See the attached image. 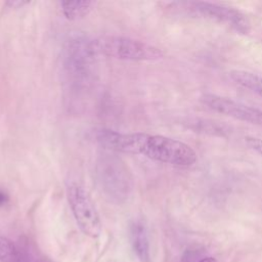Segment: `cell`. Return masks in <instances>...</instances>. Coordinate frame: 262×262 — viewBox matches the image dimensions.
I'll list each match as a JSON object with an SVG mask.
<instances>
[{
  "label": "cell",
  "mask_w": 262,
  "mask_h": 262,
  "mask_svg": "<svg viewBox=\"0 0 262 262\" xmlns=\"http://www.w3.org/2000/svg\"><path fill=\"white\" fill-rule=\"evenodd\" d=\"M63 15L70 20H77L86 16L92 9L91 1H62L60 2Z\"/></svg>",
  "instance_id": "10"
},
{
  "label": "cell",
  "mask_w": 262,
  "mask_h": 262,
  "mask_svg": "<svg viewBox=\"0 0 262 262\" xmlns=\"http://www.w3.org/2000/svg\"><path fill=\"white\" fill-rule=\"evenodd\" d=\"M95 53L91 40L83 37L71 38L63 49V66L69 77L81 85L88 80Z\"/></svg>",
  "instance_id": "5"
},
{
  "label": "cell",
  "mask_w": 262,
  "mask_h": 262,
  "mask_svg": "<svg viewBox=\"0 0 262 262\" xmlns=\"http://www.w3.org/2000/svg\"><path fill=\"white\" fill-rule=\"evenodd\" d=\"M130 241L134 253L141 262H149V242L145 224L135 220L130 225Z\"/></svg>",
  "instance_id": "8"
},
{
  "label": "cell",
  "mask_w": 262,
  "mask_h": 262,
  "mask_svg": "<svg viewBox=\"0 0 262 262\" xmlns=\"http://www.w3.org/2000/svg\"><path fill=\"white\" fill-rule=\"evenodd\" d=\"M95 140L104 148L187 168L196 162V152L188 144L163 135L143 132L121 133L110 129L95 131Z\"/></svg>",
  "instance_id": "1"
},
{
  "label": "cell",
  "mask_w": 262,
  "mask_h": 262,
  "mask_svg": "<svg viewBox=\"0 0 262 262\" xmlns=\"http://www.w3.org/2000/svg\"><path fill=\"white\" fill-rule=\"evenodd\" d=\"M199 262H217V261H216V259L213 258V257H207V258L202 259V260L199 261Z\"/></svg>",
  "instance_id": "14"
},
{
  "label": "cell",
  "mask_w": 262,
  "mask_h": 262,
  "mask_svg": "<svg viewBox=\"0 0 262 262\" xmlns=\"http://www.w3.org/2000/svg\"><path fill=\"white\" fill-rule=\"evenodd\" d=\"M31 262H43V261H39V260H36L34 257L32 258V260H31Z\"/></svg>",
  "instance_id": "15"
},
{
  "label": "cell",
  "mask_w": 262,
  "mask_h": 262,
  "mask_svg": "<svg viewBox=\"0 0 262 262\" xmlns=\"http://www.w3.org/2000/svg\"><path fill=\"white\" fill-rule=\"evenodd\" d=\"M67 196L81 231L92 238L98 237L102 230V224L96 207L87 190L79 183L71 182L67 186Z\"/></svg>",
  "instance_id": "4"
},
{
  "label": "cell",
  "mask_w": 262,
  "mask_h": 262,
  "mask_svg": "<svg viewBox=\"0 0 262 262\" xmlns=\"http://www.w3.org/2000/svg\"><path fill=\"white\" fill-rule=\"evenodd\" d=\"M245 142L251 149L262 156V138L255 136H246Z\"/></svg>",
  "instance_id": "12"
},
{
  "label": "cell",
  "mask_w": 262,
  "mask_h": 262,
  "mask_svg": "<svg viewBox=\"0 0 262 262\" xmlns=\"http://www.w3.org/2000/svg\"><path fill=\"white\" fill-rule=\"evenodd\" d=\"M201 101L221 115L262 126V110L213 93H204L201 96Z\"/></svg>",
  "instance_id": "7"
},
{
  "label": "cell",
  "mask_w": 262,
  "mask_h": 262,
  "mask_svg": "<svg viewBox=\"0 0 262 262\" xmlns=\"http://www.w3.org/2000/svg\"><path fill=\"white\" fill-rule=\"evenodd\" d=\"M18 247L10 239L0 236V261L1 262H17Z\"/></svg>",
  "instance_id": "11"
},
{
  "label": "cell",
  "mask_w": 262,
  "mask_h": 262,
  "mask_svg": "<svg viewBox=\"0 0 262 262\" xmlns=\"http://www.w3.org/2000/svg\"><path fill=\"white\" fill-rule=\"evenodd\" d=\"M229 77L236 84L241 85L244 88L251 90L252 92L262 96V77L243 70H233L230 71Z\"/></svg>",
  "instance_id": "9"
},
{
  "label": "cell",
  "mask_w": 262,
  "mask_h": 262,
  "mask_svg": "<svg viewBox=\"0 0 262 262\" xmlns=\"http://www.w3.org/2000/svg\"><path fill=\"white\" fill-rule=\"evenodd\" d=\"M96 182L111 202L125 203L131 195L133 182L125 163L113 155L100 156L95 164Z\"/></svg>",
  "instance_id": "2"
},
{
  "label": "cell",
  "mask_w": 262,
  "mask_h": 262,
  "mask_svg": "<svg viewBox=\"0 0 262 262\" xmlns=\"http://www.w3.org/2000/svg\"><path fill=\"white\" fill-rule=\"evenodd\" d=\"M91 46L95 55L132 60L152 61L161 59L164 52L146 42L122 36H102L91 40Z\"/></svg>",
  "instance_id": "3"
},
{
  "label": "cell",
  "mask_w": 262,
  "mask_h": 262,
  "mask_svg": "<svg viewBox=\"0 0 262 262\" xmlns=\"http://www.w3.org/2000/svg\"><path fill=\"white\" fill-rule=\"evenodd\" d=\"M183 4L186 5V9H189L193 13L226 24L241 33H248L250 30V23L248 18L241 11L231 7L206 1H192L185 2Z\"/></svg>",
  "instance_id": "6"
},
{
  "label": "cell",
  "mask_w": 262,
  "mask_h": 262,
  "mask_svg": "<svg viewBox=\"0 0 262 262\" xmlns=\"http://www.w3.org/2000/svg\"><path fill=\"white\" fill-rule=\"evenodd\" d=\"M9 202V194L5 189L0 187V208L4 207Z\"/></svg>",
  "instance_id": "13"
}]
</instances>
